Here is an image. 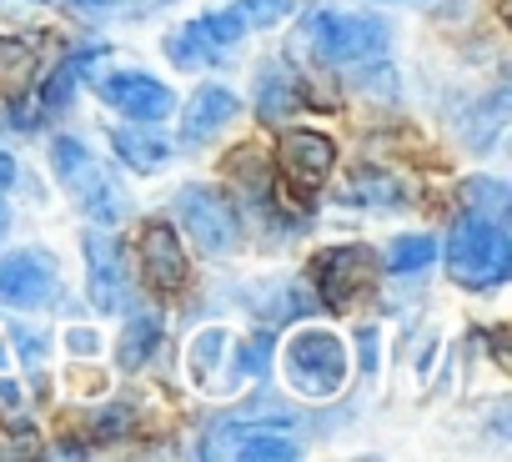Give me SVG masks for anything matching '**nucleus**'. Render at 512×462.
<instances>
[{"mask_svg": "<svg viewBox=\"0 0 512 462\" xmlns=\"http://www.w3.org/2000/svg\"><path fill=\"white\" fill-rule=\"evenodd\" d=\"M447 272L462 287H497L512 272V237L497 216L462 211L447 231Z\"/></svg>", "mask_w": 512, "mask_h": 462, "instance_id": "f257e3e1", "label": "nucleus"}, {"mask_svg": "<svg viewBox=\"0 0 512 462\" xmlns=\"http://www.w3.org/2000/svg\"><path fill=\"white\" fill-rule=\"evenodd\" d=\"M302 41H312V51L332 66H372L387 56V26L377 16L362 11H317L302 26Z\"/></svg>", "mask_w": 512, "mask_h": 462, "instance_id": "f03ea898", "label": "nucleus"}, {"mask_svg": "<svg viewBox=\"0 0 512 462\" xmlns=\"http://www.w3.org/2000/svg\"><path fill=\"white\" fill-rule=\"evenodd\" d=\"M51 161H56V176H61V186L81 201V211L91 216V221H106V226H116L121 216H126V201H121V191H116V181L106 176V166L81 146V141H71V136H56V146H51Z\"/></svg>", "mask_w": 512, "mask_h": 462, "instance_id": "7ed1b4c3", "label": "nucleus"}, {"mask_svg": "<svg viewBox=\"0 0 512 462\" xmlns=\"http://www.w3.org/2000/svg\"><path fill=\"white\" fill-rule=\"evenodd\" d=\"M176 221L181 231L206 252V257H226L236 252L241 242V226H236V211L211 191V186H181L176 191Z\"/></svg>", "mask_w": 512, "mask_h": 462, "instance_id": "20e7f679", "label": "nucleus"}, {"mask_svg": "<svg viewBox=\"0 0 512 462\" xmlns=\"http://www.w3.org/2000/svg\"><path fill=\"white\" fill-rule=\"evenodd\" d=\"M61 292V262L46 247H21L0 262V302L16 312H41Z\"/></svg>", "mask_w": 512, "mask_h": 462, "instance_id": "39448f33", "label": "nucleus"}, {"mask_svg": "<svg viewBox=\"0 0 512 462\" xmlns=\"http://www.w3.org/2000/svg\"><path fill=\"white\" fill-rule=\"evenodd\" d=\"M287 372L292 387L307 397H332L347 377V347L332 332H297L287 347Z\"/></svg>", "mask_w": 512, "mask_h": 462, "instance_id": "423d86ee", "label": "nucleus"}, {"mask_svg": "<svg viewBox=\"0 0 512 462\" xmlns=\"http://www.w3.org/2000/svg\"><path fill=\"white\" fill-rule=\"evenodd\" d=\"M101 101L111 106V111H121V116H131V121H161L171 106H176V96L161 86V81H151V76H141V71H116V76H101Z\"/></svg>", "mask_w": 512, "mask_h": 462, "instance_id": "0eeeda50", "label": "nucleus"}, {"mask_svg": "<svg viewBox=\"0 0 512 462\" xmlns=\"http://www.w3.org/2000/svg\"><path fill=\"white\" fill-rule=\"evenodd\" d=\"M277 161H282V176L302 191H317L327 176H332V161H337V146L322 136V131H287L282 146H277Z\"/></svg>", "mask_w": 512, "mask_h": 462, "instance_id": "6e6552de", "label": "nucleus"}, {"mask_svg": "<svg viewBox=\"0 0 512 462\" xmlns=\"http://www.w3.org/2000/svg\"><path fill=\"white\" fill-rule=\"evenodd\" d=\"M86 267H91V307L96 312H121L126 307V262L121 247L101 231L86 237Z\"/></svg>", "mask_w": 512, "mask_h": 462, "instance_id": "1a4fd4ad", "label": "nucleus"}, {"mask_svg": "<svg viewBox=\"0 0 512 462\" xmlns=\"http://www.w3.org/2000/svg\"><path fill=\"white\" fill-rule=\"evenodd\" d=\"M236 111H241L236 91H226V86H201V91L191 96V106H186L181 141H186V146H206L216 131H226V126L236 121Z\"/></svg>", "mask_w": 512, "mask_h": 462, "instance_id": "9d476101", "label": "nucleus"}, {"mask_svg": "<svg viewBox=\"0 0 512 462\" xmlns=\"http://www.w3.org/2000/svg\"><path fill=\"white\" fill-rule=\"evenodd\" d=\"M141 257H146V277H151V287L176 292V287L186 282V252H181L176 231H171L166 221H151V226H146V237H141Z\"/></svg>", "mask_w": 512, "mask_h": 462, "instance_id": "9b49d317", "label": "nucleus"}, {"mask_svg": "<svg viewBox=\"0 0 512 462\" xmlns=\"http://www.w3.org/2000/svg\"><path fill=\"white\" fill-rule=\"evenodd\" d=\"M111 151H116L126 166H136V171H161L166 156H171V146L151 131V121H141V126H116V131H111Z\"/></svg>", "mask_w": 512, "mask_h": 462, "instance_id": "f8f14e48", "label": "nucleus"}, {"mask_svg": "<svg viewBox=\"0 0 512 462\" xmlns=\"http://www.w3.org/2000/svg\"><path fill=\"white\" fill-rule=\"evenodd\" d=\"M362 267H367V252H352V247L322 257L317 272H322V297H327V307H347V302L357 297V287H362Z\"/></svg>", "mask_w": 512, "mask_h": 462, "instance_id": "ddd939ff", "label": "nucleus"}, {"mask_svg": "<svg viewBox=\"0 0 512 462\" xmlns=\"http://www.w3.org/2000/svg\"><path fill=\"white\" fill-rule=\"evenodd\" d=\"M297 106H302V86L282 66H267L262 71V91H256V116L272 126V121H287Z\"/></svg>", "mask_w": 512, "mask_h": 462, "instance_id": "4468645a", "label": "nucleus"}, {"mask_svg": "<svg viewBox=\"0 0 512 462\" xmlns=\"http://www.w3.org/2000/svg\"><path fill=\"white\" fill-rule=\"evenodd\" d=\"M101 56H106V46H91V51H76L71 61H61V66L51 71V81L41 86V106H46V111H66L71 96H76V86H81V76H86V66H96Z\"/></svg>", "mask_w": 512, "mask_h": 462, "instance_id": "2eb2a0df", "label": "nucleus"}, {"mask_svg": "<svg viewBox=\"0 0 512 462\" xmlns=\"http://www.w3.org/2000/svg\"><path fill=\"white\" fill-rule=\"evenodd\" d=\"M161 347V317L151 312V317H136V322H126V332H121V342H116V362L126 367V372H136V367H146L151 362V352Z\"/></svg>", "mask_w": 512, "mask_h": 462, "instance_id": "dca6fc26", "label": "nucleus"}, {"mask_svg": "<svg viewBox=\"0 0 512 462\" xmlns=\"http://www.w3.org/2000/svg\"><path fill=\"white\" fill-rule=\"evenodd\" d=\"M36 76V46L31 41H16V36H0V91L6 96H21Z\"/></svg>", "mask_w": 512, "mask_h": 462, "instance_id": "f3484780", "label": "nucleus"}, {"mask_svg": "<svg viewBox=\"0 0 512 462\" xmlns=\"http://www.w3.org/2000/svg\"><path fill=\"white\" fill-rule=\"evenodd\" d=\"M166 56H171V66H181V71H196V66L216 61L221 51L211 46L206 26H201V21H191V26H181V31H171V36H166Z\"/></svg>", "mask_w": 512, "mask_h": 462, "instance_id": "a211bd4d", "label": "nucleus"}, {"mask_svg": "<svg viewBox=\"0 0 512 462\" xmlns=\"http://www.w3.org/2000/svg\"><path fill=\"white\" fill-rule=\"evenodd\" d=\"M342 201L347 206H402V186L392 176H382V171H362V176L347 181Z\"/></svg>", "mask_w": 512, "mask_h": 462, "instance_id": "6ab92c4d", "label": "nucleus"}, {"mask_svg": "<svg viewBox=\"0 0 512 462\" xmlns=\"http://www.w3.org/2000/svg\"><path fill=\"white\" fill-rule=\"evenodd\" d=\"M432 257H437V242H432V237H397V242L387 247V267H392L397 277L432 267Z\"/></svg>", "mask_w": 512, "mask_h": 462, "instance_id": "aec40b11", "label": "nucleus"}, {"mask_svg": "<svg viewBox=\"0 0 512 462\" xmlns=\"http://www.w3.org/2000/svg\"><path fill=\"white\" fill-rule=\"evenodd\" d=\"M236 457H246V462H292V457H297V442L272 437V432H256V437H246V442L236 447Z\"/></svg>", "mask_w": 512, "mask_h": 462, "instance_id": "412c9836", "label": "nucleus"}, {"mask_svg": "<svg viewBox=\"0 0 512 462\" xmlns=\"http://www.w3.org/2000/svg\"><path fill=\"white\" fill-rule=\"evenodd\" d=\"M462 201H467V211L502 216V206H507V186H502V181H492V176H477V181H467V186H462Z\"/></svg>", "mask_w": 512, "mask_h": 462, "instance_id": "4be33fe9", "label": "nucleus"}, {"mask_svg": "<svg viewBox=\"0 0 512 462\" xmlns=\"http://www.w3.org/2000/svg\"><path fill=\"white\" fill-rule=\"evenodd\" d=\"M201 26H206V36H211V46L226 56V51H236V41H241V31H246V21L236 16V11H211V16H201Z\"/></svg>", "mask_w": 512, "mask_h": 462, "instance_id": "5701e85b", "label": "nucleus"}, {"mask_svg": "<svg viewBox=\"0 0 512 462\" xmlns=\"http://www.w3.org/2000/svg\"><path fill=\"white\" fill-rule=\"evenodd\" d=\"M502 116H507V91H497V96L477 111V131H467V141H472L477 151H487V146L497 141V131H502Z\"/></svg>", "mask_w": 512, "mask_h": 462, "instance_id": "b1692460", "label": "nucleus"}, {"mask_svg": "<svg viewBox=\"0 0 512 462\" xmlns=\"http://www.w3.org/2000/svg\"><path fill=\"white\" fill-rule=\"evenodd\" d=\"M236 16L246 26H277L292 16V0H236Z\"/></svg>", "mask_w": 512, "mask_h": 462, "instance_id": "393cba45", "label": "nucleus"}, {"mask_svg": "<svg viewBox=\"0 0 512 462\" xmlns=\"http://www.w3.org/2000/svg\"><path fill=\"white\" fill-rule=\"evenodd\" d=\"M236 357H241V372H246V377H262V372L272 367V332H256V337H246Z\"/></svg>", "mask_w": 512, "mask_h": 462, "instance_id": "a878e982", "label": "nucleus"}, {"mask_svg": "<svg viewBox=\"0 0 512 462\" xmlns=\"http://www.w3.org/2000/svg\"><path fill=\"white\" fill-rule=\"evenodd\" d=\"M221 347H226V332H221V327L201 332V337L191 342V362H196V372H211V367H216V357H221Z\"/></svg>", "mask_w": 512, "mask_h": 462, "instance_id": "bb28decb", "label": "nucleus"}, {"mask_svg": "<svg viewBox=\"0 0 512 462\" xmlns=\"http://www.w3.org/2000/svg\"><path fill=\"white\" fill-rule=\"evenodd\" d=\"M131 432V407L126 402H111L96 412V437H126Z\"/></svg>", "mask_w": 512, "mask_h": 462, "instance_id": "cd10ccee", "label": "nucleus"}, {"mask_svg": "<svg viewBox=\"0 0 512 462\" xmlns=\"http://www.w3.org/2000/svg\"><path fill=\"white\" fill-rule=\"evenodd\" d=\"M11 342L26 352V362H46V337H41V332H26V327L16 322V327H11Z\"/></svg>", "mask_w": 512, "mask_h": 462, "instance_id": "c85d7f7f", "label": "nucleus"}, {"mask_svg": "<svg viewBox=\"0 0 512 462\" xmlns=\"http://www.w3.org/2000/svg\"><path fill=\"white\" fill-rule=\"evenodd\" d=\"M6 126H11V131H36L41 121L31 116V106H26L21 96H11V106H6Z\"/></svg>", "mask_w": 512, "mask_h": 462, "instance_id": "c756f323", "label": "nucleus"}, {"mask_svg": "<svg viewBox=\"0 0 512 462\" xmlns=\"http://www.w3.org/2000/svg\"><path fill=\"white\" fill-rule=\"evenodd\" d=\"M66 347H71L76 357H91V352H101V337H96L91 327H76V332H66Z\"/></svg>", "mask_w": 512, "mask_h": 462, "instance_id": "7c9ffc66", "label": "nucleus"}, {"mask_svg": "<svg viewBox=\"0 0 512 462\" xmlns=\"http://www.w3.org/2000/svg\"><path fill=\"white\" fill-rule=\"evenodd\" d=\"M357 342H362V372H377V327H362Z\"/></svg>", "mask_w": 512, "mask_h": 462, "instance_id": "2f4dec72", "label": "nucleus"}, {"mask_svg": "<svg viewBox=\"0 0 512 462\" xmlns=\"http://www.w3.org/2000/svg\"><path fill=\"white\" fill-rule=\"evenodd\" d=\"M11 181H16V161H11L6 151H0V191H6Z\"/></svg>", "mask_w": 512, "mask_h": 462, "instance_id": "473e14b6", "label": "nucleus"}, {"mask_svg": "<svg viewBox=\"0 0 512 462\" xmlns=\"http://www.w3.org/2000/svg\"><path fill=\"white\" fill-rule=\"evenodd\" d=\"M0 402H6V407H16V402H21V392H16V382H0Z\"/></svg>", "mask_w": 512, "mask_h": 462, "instance_id": "72a5a7b5", "label": "nucleus"}, {"mask_svg": "<svg viewBox=\"0 0 512 462\" xmlns=\"http://www.w3.org/2000/svg\"><path fill=\"white\" fill-rule=\"evenodd\" d=\"M76 11H101V6H116V0H71Z\"/></svg>", "mask_w": 512, "mask_h": 462, "instance_id": "f704fd0d", "label": "nucleus"}, {"mask_svg": "<svg viewBox=\"0 0 512 462\" xmlns=\"http://www.w3.org/2000/svg\"><path fill=\"white\" fill-rule=\"evenodd\" d=\"M6 226H11V206L0 201V237H6Z\"/></svg>", "mask_w": 512, "mask_h": 462, "instance_id": "c9c22d12", "label": "nucleus"}, {"mask_svg": "<svg viewBox=\"0 0 512 462\" xmlns=\"http://www.w3.org/2000/svg\"><path fill=\"white\" fill-rule=\"evenodd\" d=\"M11 367V357H6V342H0V372H6Z\"/></svg>", "mask_w": 512, "mask_h": 462, "instance_id": "e433bc0d", "label": "nucleus"}]
</instances>
